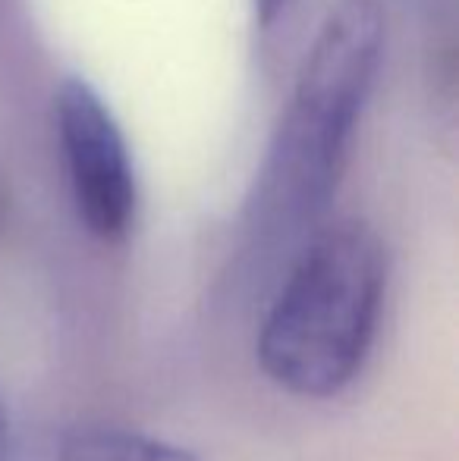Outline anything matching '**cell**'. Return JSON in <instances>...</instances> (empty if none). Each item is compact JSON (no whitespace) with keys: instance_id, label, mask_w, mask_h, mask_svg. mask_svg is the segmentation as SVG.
<instances>
[{"instance_id":"1","label":"cell","mask_w":459,"mask_h":461,"mask_svg":"<svg viewBox=\"0 0 459 461\" xmlns=\"http://www.w3.org/2000/svg\"><path fill=\"white\" fill-rule=\"evenodd\" d=\"M387 48L378 0H340L296 73L245 201V242L277 255L306 242L337 198Z\"/></svg>"},{"instance_id":"2","label":"cell","mask_w":459,"mask_h":461,"mask_svg":"<svg viewBox=\"0 0 459 461\" xmlns=\"http://www.w3.org/2000/svg\"><path fill=\"white\" fill-rule=\"evenodd\" d=\"M390 258L365 220L321 223L296 249L258 330L264 376L299 399H334L372 358Z\"/></svg>"},{"instance_id":"3","label":"cell","mask_w":459,"mask_h":461,"mask_svg":"<svg viewBox=\"0 0 459 461\" xmlns=\"http://www.w3.org/2000/svg\"><path fill=\"white\" fill-rule=\"evenodd\" d=\"M54 129L79 223L98 242H123L139 213L129 141L92 82L67 76L54 92Z\"/></svg>"},{"instance_id":"4","label":"cell","mask_w":459,"mask_h":461,"mask_svg":"<svg viewBox=\"0 0 459 461\" xmlns=\"http://www.w3.org/2000/svg\"><path fill=\"white\" fill-rule=\"evenodd\" d=\"M54 461H202L192 449L120 424L86 420L57 437Z\"/></svg>"},{"instance_id":"5","label":"cell","mask_w":459,"mask_h":461,"mask_svg":"<svg viewBox=\"0 0 459 461\" xmlns=\"http://www.w3.org/2000/svg\"><path fill=\"white\" fill-rule=\"evenodd\" d=\"M302 0H252V16H255V29L262 35H277L280 25L293 19Z\"/></svg>"},{"instance_id":"6","label":"cell","mask_w":459,"mask_h":461,"mask_svg":"<svg viewBox=\"0 0 459 461\" xmlns=\"http://www.w3.org/2000/svg\"><path fill=\"white\" fill-rule=\"evenodd\" d=\"M0 461H10V418H6L4 395H0Z\"/></svg>"},{"instance_id":"7","label":"cell","mask_w":459,"mask_h":461,"mask_svg":"<svg viewBox=\"0 0 459 461\" xmlns=\"http://www.w3.org/2000/svg\"><path fill=\"white\" fill-rule=\"evenodd\" d=\"M425 4H428V6H431V0H425Z\"/></svg>"}]
</instances>
